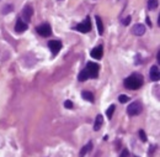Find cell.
<instances>
[{
  "label": "cell",
  "mask_w": 160,
  "mask_h": 157,
  "mask_svg": "<svg viewBox=\"0 0 160 157\" xmlns=\"http://www.w3.org/2000/svg\"><path fill=\"white\" fill-rule=\"evenodd\" d=\"M143 83H144L143 75L139 74V73H133V74H131L129 77H127L124 79V87L127 89H131V91L139 89L143 86Z\"/></svg>",
  "instance_id": "cell-1"
},
{
  "label": "cell",
  "mask_w": 160,
  "mask_h": 157,
  "mask_svg": "<svg viewBox=\"0 0 160 157\" xmlns=\"http://www.w3.org/2000/svg\"><path fill=\"white\" fill-rule=\"evenodd\" d=\"M99 69H100V66L97 63H94V62H89L85 67V70H86L89 78H97Z\"/></svg>",
  "instance_id": "cell-2"
},
{
  "label": "cell",
  "mask_w": 160,
  "mask_h": 157,
  "mask_svg": "<svg viewBox=\"0 0 160 157\" xmlns=\"http://www.w3.org/2000/svg\"><path fill=\"white\" fill-rule=\"evenodd\" d=\"M142 110H143V107H142V104H140L139 102H133V103L129 104L128 108H127V113H128L129 116L139 115V114L142 113Z\"/></svg>",
  "instance_id": "cell-3"
},
{
  "label": "cell",
  "mask_w": 160,
  "mask_h": 157,
  "mask_svg": "<svg viewBox=\"0 0 160 157\" xmlns=\"http://www.w3.org/2000/svg\"><path fill=\"white\" fill-rule=\"evenodd\" d=\"M74 30L82 32V34H88V32H90V30H91V21H90V19H89V16H88L82 24L76 25V26L74 27Z\"/></svg>",
  "instance_id": "cell-4"
},
{
  "label": "cell",
  "mask_w": 160,
  "mask_h": 157,
  "mask_svg": "<svg viewBox=\"0 0 160 157\" xmlns=\"http://www.w3.org/2000/svg\"><path fill=\"white\" fill-rule=\"evenodd\" d=\"M36 31H37V34L41 35L42 37H48V36H51V34H52V27H51L49 24H42V25H40L38 27H36Z\"/></svg>",
  "instance_id": "cell-5"
},
{
  "label": "cell",
  "mask_w": 160,
  "mask_h": 157,
  "mask_svg": "<svg viewBox=\"0 0 160 157\" xmlns=\"http://www.w3.org/2000/svg\"><path fill=\"white\" fill-rule=\"evenodd\" d=\"M48 47H49V50H51V52L55 56V54H58L59 53V51L62 50V42L60 41H49L48 42Z\"/></svg>",
  "instance_id": "cell-6"
},
{
  "label": "cell",
  "mask_w": 160,
  "mask_h": 157,
  "mask_svg": "<svg viewBox=\"0 0 160 157\" xmlns=\"http://www.w3.org/2000/svg\"><path fill=\"white\" fill-rule=\"evenodd\" d=\"M149 77L153 82H158L160 79V70H159V67L158 66H153L150 68V72H149Z\"/></svg>",
  "instance_id": "cell-7"
},
{
  "label": "cell",
  "mask_w": 160,
  "mask_h": 157,
  "mask_svg": "<svg viewBox=\"0 0 160 157\" xmlns=\"http://www.w3.org/2000/svg\"><path fill=\"white\" fill-rule=\"evenodd\" d=\"M102 54H104V47H102L101 45H100V46H96V47L93 48L91 52H90V56H91L93 58H95V59L102 58Z\"/></svg>",
  "instance_id": "cell-8"
},
{
  "label": "cell",
  "mask_w": 160,
  "mask_h": 157,
  "mask_svg": "<svg viewBox=\"0 0 160 157\" xmlns=\"http://www.w3.org/2000/svg\"><path fill=\"white\" fill-rule=\"evenodd\" d=\"M32 15H33V9H32V6H31V5H26V6H24V10H22V18H24L27 22L31 20Z\"/></svg>",
  "instance_id": "cell-9"
},
{
  "label": "cell",
  "mask_w": 160,
  "mask_h": 157,
  "mask_svg": "<svg viewBox=\"0 0 160 157\" xmlns=\"http://www.w3.org/2000/svg\"><path fill=\"white\" fill-rule=\"evenodd\" d=\"M27 24L25 22V21H22L21 19H17V21H16V24H15V31L17 32V34H22V32H25L26 30H27Z\"/></svg>",
  "instance_id": "cell-10"
},
{
  "label": "cell",
  "mask_w": 160,
  "mask_h": 157,
  "mask_svg": "<svg viewBox=\"0 0 160 157\" xmlns=\"http://www.w3.org/2000/svg\"><path fill=\"white\" fill-rule=\"evenodd\" d=\"M145 26L143 25V24H135L134 26H133V29H132V32H133V35H135V36H143L144 34H145Z\"/></svg>",
  "instance_id": "cell-11"
},
{
  "label": "cell",
  "mask_w": 160,
  "mask_h": 157,
  "mask_svg": "<svg viewBox=\"0 0 160 157\" xmlns=\"http://www.w3.org/2000/svg\"><path fill=\"white\" fill-rule=\"evenodd\" d=\"M102 123H104V118L102 115H97L96 119H95V123H94V130L95 131H99L102 126Z\"/></svg>",
  "instance_id": "cell-12"
},
{
  "label": "cell",
  "mask_w": 160,
  "mask_h": 157,
  "mask_svg": "<svg viewBox=\"0 0 160 157\" xmlns=\"http://www.w3.org/2000/svg\"><path fill=\"white\" fill-rule=\"evenodd\" d=\"M82 97H83V99L84 100H86V102H89V103H94L95 102V98H94V94L93 93H90V92H83L82 93Z\"/></svg>",
  "instance_id": "cell-13"
},
{
  "label": "cell",
  "mask_w": 160,
  "mask_h": 157,
  "mask_svg": "<svg viewBox=\"0 0 160 157\" xmlns=\"http://www.w3.org/2000/svg\"><path fill=\"white\" fill-rule=\"evenodd\" d=\"M91 148H93V142L90 141V142H88V145H85V146L82 148V151H80V157H84L88 152L91 151Z\"/></svg>",
  "instance_id": "cell-14"
},
{
  "label": "cell",
  "mask_w": 160,
  "mask_h": 157,
  "mask_svg": "<svg viewBox=\"0 0 160 157\" xmlns=\"http://www.w3.org/2000/svg\"><path fill=\"white\" fill-rule=\"evenodd\" d=\"M95 20H96V26H97L99 35H102V34H104V24H102V20H101L100 16H96Z\"/></svg>",
  "instance_id": "cell-15"
},
{
  "label": "cell",
  "mask_w": 160,
  "mask_h": 157,
  "mask_svg": "<svg viewBox=\"0 0 160 157\" xmlns=\"http://www.w3.org/2000/svg\"><path fill=\"white\" fill-rule=\"evenodd\" d=\"M78 79L80 81V82H85V81H88L89 79V75H88V73H86V70H85V68L79 73V75H78Z\"/></svg>",
  "instance_id": "cell-16"
},
{
  "label": "cell",
  "mask_w": 160,
  "mask_h": 157,
  "mask_svg": "<svg viewBox=\"0 0 160 157\" xmlns=\"http://www.w3.org/2000/svg\"><path fill=\"white\" fill-rule=\"evenodd\" d=\"M159 5V0H148V9L149 10H155Z\"/></svg>",
  "instance_id": "cell-17"
},
{
  "label": "cell",
  "mask_w": 160,
  "mask_h": 157,
  "mask_svg": "<svg viewBox=\"0 0 160 157\" xmlns=\"http://www.w3.org/2000/svg\"><path fill=\"white\" fill-rule=\"evenodd\" d=\"M115 110H116V105H110V108L107 109V111H106V115H107V118L109 119H112V115H113V113H115Z\"/></svg>",
  "instance_id": "cell-18"
},
{
  "label": "cell",
  "mask_w": 160,
  "mask_h": 157,
  "mask_svg": "<svg viewBox=\"0 0 160 157\" xmlns=\"http://www.w3.org/2000/svg\"><path fill=\"white\" fill-rule=\"evenodd\" d=\"M13 9H14V6H13V5H5V6L3 8V11H2V13H3L4 15H6V14L11 13V11H13Z\"/></svg>",
  "instance_id": "cell-19"
},
{
  "label": "cell",
  "mask_w": 160,
  "mask_h": 157,
  "mask_svg": "<svg viewBox=\"0 0 160 157\" xmlns=\"http://www.w3.org/2000/svg\"><path fill=\"white\" fill-rule=\"evenodd\" d=\"M118 100H120V103H127L128 100H129V97L128 95H124V94H122V95H120V98H118Z\"/></svg>",
  "instance_id": "cell-20"
},
{
  "label": "cell",
  "mask_w": 160,
  "mask_h": 157,
  "mask_svg": "<svg viewBox=\"0 0 160 157\" xmlns=\"http://www.w3.org/2000/svg\"><path fill=\"white\" fill-rule=\"evenodd\" d=\"M139 137H140V140H142L143 142L147 141V134H145L144 130H139Z\"/></svg>",
  "instance_id": "cell-21"
},
{
  "label": "cell",
  "mask_w": 160,
  "mask_h": 157,
  "mask_svg": "<svg viewBox=\"0 0 160 157\" xmlns=\"http://www.w3.org/2000/svg\"><path fill=\"white\" fill-rule=\"evenodd\" d=\"M131 20H132V18H131V16H127V18H124V19L122 20V24H123L124 26H128V25L131 24Z\"/></svg>",
  "instance_id": "cell-22"
},
{
  "label": "cell",
  "mask_w": 160,
  "mask_h": 157,
  "mask_svg": "<svg viewBox=\"0 0 160 157\" xmlns=\"http://www.w3.org/2000/svg\"><path fill=\"white\" fill-rule=\"evenodd\" d=\"M120 157H129V151H128L127 148H124V150H123V151L121 152Z\"/></svg>",
  "instance_id": "cell-23"
},
{
  "label": "cell",
  "mask_w": 160,
  "mask_h": 157,
  "mask_svg": "<svg viewBox=\"0 0 160 157\" xmlns=\"http://www.w3.org/2000/svg\"><path fill=\"white\" fill-rule=\"evenodd\" d=\"M64 107L67 109H73V103L70 100H67V102H64Z\"/></svg>",
  "instance_id": "cell-24"
},
{
  "label": "cell",
  "mask_w": 160,
  "mask_h": 157,
  "mask_svg": "<svg viewBox=\"0 0 160 157\" xmlns=\"http://www.w3.org/2000/svg\"><path fill=\"white\" fill-rule=\"evenodd\" d=\"M156 59H158V63H160V51H159L158 54H156Z\"/></svg>",
  "instance_id": "cell-25"
},
{
  "label": "cell",
  "mask_w": 160,
  "mask_h": 157,
  "mask_svg": "<svg viewBox=\"0 0 160 157\" xmlns=\"http://www.w3.org/2000/svg\"><path fill=\"white\" fill-rule=\"evenodd\" d=\"M145 20H147V22H148V25H149V26H151V22H150V20H149V18H147Z\"/></svg>",
  "instance_id": "cell-26"
}]
</instances>
